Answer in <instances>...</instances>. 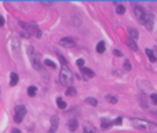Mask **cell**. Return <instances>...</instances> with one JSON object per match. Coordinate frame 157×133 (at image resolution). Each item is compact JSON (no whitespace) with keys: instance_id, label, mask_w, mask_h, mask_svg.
Masks as SVG:
<instances>
[{"instance_id":"23","label":"cell","mask_w":157,"mask_h":133,"mask_svg":"<svg viewBox=\"0 0 157 133\" xmlns=\"http://www.w3.org/2000/svg\"><path fill=\"white\" fill-rule=\"evenodd\" d=\"M66 95H68V96H73V95H76V88L75 87L66 88Z\"/></svg>"},{"instance_id":"1","label":"cell","mask_w":157,"mask_h":133,"mask_svg":"<svg viewBox=\"0 0 157 133\" xmlns=\"http://www.w3.org/2000/svg\"><path fill=\"white\" fill-rule=\"evenodd\" d=\"M131 123H132V126L137 128V129L145 130V132H149V133H157V123L150 122V121L131 118Z\"/></svg>"},{"instance_id":"13","label":"cell","mask_w":157,"mask_h":133,"mask_svg":"<svg viewBox=\"0 0 157 133\" xmlns=\"http://www.w3.org/2000/svg\"><path fill=\"white\" fill-rule=\"evenodd\" d=\"M58 125H59V117L58 115H52L51 118V128L52 129L58 130Z\"/></svg>"},{"instance_id":"8","label":"cell","mask_w":157,"mask_h":133,"mask_svg":"<svg viewBox=\"0 0 157 133\" xmlns=\"http://www.w3.org/2000/svg\"><path fill=\"white\" fill-rule=\"evenodd\" d=\"M142 25L146 26V29H147V30H153V26H154V16L152 15V14H147Z\"/></svg>"},{"instance_id":"26","label":"cell","mask_w":157,"mask_h":133,"mask_svg":"<svg viewBox=\"0 0 157 133\" xmlns=\"http://www.w3.org/2000/svg\"><path fill=\"white\" fill-rule=\"evenodd\" d=\"M131 69H132V66H131L130 61H124V70H127V72H130Z\"/></svg>"},{"instance_id":"25","label":"cell","mask_w":157,"mask_h":133,"mask_svg":"<svg viewBox=\"0 0 157 133\" xmlns=\"http://www.w3.org/2000/svg\"><path fill=\"white\" fill-rule=\"evenodd\" d=\"M116 11H117V14H124L125 13V7L123 6V4H119L117 8H116Z\"/></svg>"},{"instance_id":"2","label":"cell","mask_w":157,"mask_h":133,"mask_svg":"<svg viewBox=\"0 0 157 133\" xmlns=\"http://www.w3.org/2000/svg\"><path fill=\"white\" fill-rule=\"evenodd\" d=\"M59 81L62 85H66V87H70V84L73 82V73L70 72V69L66 66H62L61 69V73H59Z\"/></svg>"},{"instance_id":"28","label":"cell","mask_w":157,"mask_h":133,"mask_svg":"<svg viewBox=\"0 0 157 133\" xmlns=\"http://www.w3.org/2000/svg\"><path fill=\"white\" fill-rule=\"evenodd\" d=\"M150 99H152V102H153V104H156L157 106V93H152Z\"/></svg>"},{"instance_id":"32","label":"cell","mask_w":157,"mask_h":133,"mask_svg":"<svg viewBox=\"0 0 157 133\" xmlns=\"http://www.w3.org/2000/svg\"><path fill=\"white\" fill-rule=\"evenodd\" d=\"M42 4H46V6H51L52 4V1H40Z\"/></svg>"},{"instance_id":"4","label":"cell","mask_w":157,"mask_h":133,"mask_svg":"<svg viewBox=\"0 0 157 133\" xmlns=\"http://www.w3.org/2000/svg\"><path fill=\"white\" fill-rule=\"evenodd\" d=\"M20 26H22L25 30H28V32L32 34V36L35 37H42V30L37 28L36 23H29V22H20Z\"/></svg>"},{"instance_id":"19","label":"cell","mask_w":157,"mask_h":133,"mask_svg":"<svg viewBox=\"0 0 157 133\" xmlns=\"http://www.w3.org/2000/svg\"><path fill=\"white\" fill-rule=\"evenodd\" d=\"M85 103L90 104V106H92V107H95V106L98 104V100L94 99V97H87V99H85Z\"/></svg>"},{"instance_id":"34","label":"cell","mask_w":157,"mask_h":133,"mask_svg":"<svg viewBox=\"0 0 157 133\" xmlns=\"http://www.w3.org/2000/svg\"><path fill=\"white\" fill-rule=\"evenodd\" d=\"M48 133H57V130H55V129H52V128H51V129L48 130Z\"/></svg>"},{"instance_id":"33","label":"cell","mask_w":157,"mask_h":133,"mask_svg":"<svg viewBox=\"0 0 157 133\" xmlns=\"http://www.w3.org/2000/svg\"><path fill=\"white\" fill-rule=\"evenodd\" d=\"M4 25V19H3V16L0 15V26H3Z\"/></svg>"},{"instance_id":"11","label":"cell","mask_w":157,"mask_h":133,"mask_svg":"<svg viewBox=\"0 0 157 133\" xmlns=\"http://www.w3.org/2000/svg\"><path fill=\"white\" fill-rule=\"evenodd\" d=\"M128 34H130V39L132 40H137L139 37V32L135 28H128Z\"/></svg>"},{"instance_id":"21","label":"cell","mask_w":157,"mask_h":133,"mask_svg":"<svg viewBox=\"0 0 157 133\" xmlns=\"http://www.w3.org/2000/svg\"><path fill=\"white\" fill-rule=\"evenodd\" d=\"M36 93H37V88L36 87H29L28 88V95L29 96H36Z\"/></svg>"},{"instance_id":"16","label":"cell","mask_w":157,"mask_h":133,"mask_svg":"<svg viewBox=\"0 0 157 133\" xmlns=\"http://www.w3.org/2000/svg\"><path fill=\"white\" fill-rule=\"evenodd\" d=\"M84 133H95V128L90 122L84 123Z\"/></svg>"},{"instance_id":"18","label":"cell","mask_w":157,"mask_h":133,"mask_svg":"<svg viewBox=\"0 0 157 133\" xmlns=\"http://www.w3.org/2000/svg\"><path fill=\"white\" fill-rule=\"evenodd\" d=\"M127 44H128V47H130V48L132 49V51H137V49H138V46H137V43H135V40L128 39Z\"/></svg>"},{"instance_id":"6","label":"cell","mask_w":157,"mask_h":133,"mask_svg":"<svg viewBox=\"0 0 157 133\" xmlns=\"http://www.w3.org/2000/svg\"><path fill=\"white\" fill-rule=\"evenodd\" d=\"M134 13H135V16L138 18V21L141 23H143L145 18H146L147 13L145 11V8L142 6H134Z\"/></svg>"},{"instance_id":"12","label":"cell","mask_w":157,"mask_h":133,"mask_svg":"<svg viewBox=\"0 0 157 133\" xmlns=\"http://www.w3.org/2000/svg\"><path fill=\"white\" fill-rule=\"evenodd\" d=\"M145 52H146V55H147V58H149V61H150V62H157L156 55H154V51H153V49L146 48V49H145Z\"/></svg>"},{"instance_id":"31","label":"cell","mask_w":157,"mask_h":133,"mask_svg":"<svg viewBox=\"0 0 157 133\" xmlns=\"http://www.w3.org/2000/svg\"><path fill=\"white\" fill-rule=\"evenodd\" d=\"M113 54H115L116 56H121V55H123V54H121V52L119 51V49H115V51H113Z\"/></svg>"},{"instance_id":"36","label":"cell","mask_w":157,"mask_h":133,"mask_svg":"<svg viewBox=\"0 0 157 133\" xmlns=\"http://www.w3.org/2000/svg\"><path fill=\"white\" fill-rule=\"evenodd\" d=\"M154 55H156V59H157V48H154Z\"/></svg>"},{"instance_id":"15","label":"cell","mask_w":157,"mask_h":133,"mask_svg":"<svg viewBox=\"0 0 157 133\" xmlns=\"http://www.w3.org/2000/svg\"><path fill=\"white\" fill-rule=\"evenodd\" d=\"M10 85L11 87H15L17 84H18V74H17V73H11L10 74Z\"/></svg>"},{"instance_id":"30","label":"cell","mask_w":157,"mask_h":133,"mask_svg":"<svg viewBox=\"0 0 157 133\" xmlns=\"http://www.w3.org/2000/svg\"><path fill=\"white\" fill-rule=\"evenodd\" d=\"M113 122H115V125H121V123H123V118L119 117V118H116Z\"/></svg>"},{"instance_id":"29","label":"cell","mask_w":157,"mask_h":133,"mask_svg":"<svg viewBox=\"0 0 157 133\" xmlns=\"http://www.w3.org/2000/svg\"><path fill=\"white\" fill-rule=\"evenodd\" d=\"M77 66H80V67H84V59H82V58H80V59H77Z\"/></svg>"},{"instance_id":"35","label":"cell","mask_w":157,"mask_h":133,"mask_svg":"<svg viewBox=\"0 0 157 133\" xmlns=\"http://www.w3.org/2000/svg\"><path fill=\"white\" fill-rule=\"evenodd\" d=\"M13 133H21L20 129H13Z\"/></svg>"},{"instance_id":"24","label":"cell","mask_w":157,"mask_h":133,"mask_svg":"<svg viewBox=\"0 0 157 133\" xmlns=\"http://www.w3.org/2000/svg\"><path fill=\"white\" fill-rule=\"evenodd\" d=\"M44 63H46V65L48 66V67H52V69H55V67H57L55 62H52L51 59H46V61H44Z\"/></svg>"},{"instance_id":"7","label":"cell","mask_w":157,"mask_h":133,"mask_svg":"<svg viewBox=\"0 0 157 133\" xmlns=\"http://www.w3.org/2000/svg\"><path fill=\"white\" fill-rule=\"evenodd\" d=\"M59 44L62 47H66V48H72L76 46V40L73 37H63V39L59 40Z\"/></svg>"},{"instance_id":"5","label":"cell","mask_w":157,"mask_h":133,"mask_svg":"<svg viewBox=\"0 0 157 133\" xmlns=\"http://www.w3.org/2000/svg\"><path fill=\"white\" fill-rule=\"evenodd\" d=\"M26 115V107L23 104H20L15 107V114H14V122L15 123H21L23 121Z\"/></svg>"},{"instance_id":"22","label":"cell","mask_w":157,"mask_h":133,"mask_svg":"<svg viewBox=\"0 0 157 133\" xmlns=\"http://www.w3.org/2000/svg\"><path fill=\"white\" fill-rule=\"evenodd\" d=\"M105 99H106L108 102H110L112 104H116V103H117V97L112 96V95H106V96H105Z\"/></svg>"},{"instance_id":"14","label":"cell","mask_w":157,"mask_h":133,"mask_svg":"<svg viewBox=\"0 0 157 133\" xmlns=\"http://www.w3.org/2000/svg\"><path fill=\"white\" fill-rule=\"evenodd\" d=\"M82 73L85 75V77H88V78L95 77V73L92 72L91 69H88V67H83V69H82Z\"/></svg>"},{"instance_id":"27","label":"cell","mask_w":157,"mask_h":133,"mask_svg":"<svg viewBox=\"0 0 157 133\" xmlns=\"http://www.w3.org/2000/svg\"><path fill=\"white\" fill-rule=\"evenodd\" d=\"M58 58H59V61H61V63H62V66H66V65H68V63H66V59L63 58L61 54H58Z\"/></svg>"},{"instance_id":"3","label":"cell","mask_w":157,"mask_h":133,"mask_svg":"<svg viewBox=\"0 0 157 133\" xmlns=\"http://www.w3.org/2000/svg\"><path fill=\"white\" fill-rule=\"evenodd\" d=\"M26 52H28V56H29L30 59V63H32V66L35 69H37V70H44V69L42 67V63H40L39 61V55L36 54V51H35V47L33 46H29L28 47V49H26Z\"/></svg>"},{"instance_id":"9","label":"cell","mask_w":157,"mask_h":133,"mask_svg":"<svg viewBox=\"0 0 157 133\" xmlns=\"http://www.w3.org/2000/svg\"><path fill=\"white\" fill-rule=\"evenodd\" d=\"M77 128H78V122H77V120H70L68 122V129L70 130V132H76L77 130Z\"/></svg>"},{"instance_id":"17","label":"cell","mask_w":157,"mask_h":133,"mask_svg":"<svg viewBox=\"0 0 157 133\" xmlns=\"http://www.w3.org/2000/svg\"><path fill=\"white\" fill-rule=\"evenodd\" d=\"M57 106H58V108H61V110L66 108V103L62 97H58V99H57Z\"/></svg>"},{"instance_id":"10","label":"cell","mask_w":157,"mask_h":133,"mask_svg":"<svg viewBox=\"0 0 157 133\" xmlns=\"http://www.w3.org/2000/svg\"><path fill=\"white\" fill-rule=\"evenodd\" d=\"M112 125H115V122H113V121H109V120H106V118H102L101 126H102V129H103V130H106V129H109V128H112Z\"/></svg>"},{"instance_id":"20","label":"cell","mask_w":157,"mask_h":133,"mask_svg":"<svg viewBox=\"0 0 157 133\" xmlns=\"http://www.w3.org/2000/svg\"><path fill=\"white\" fill-rule=\"evenodd\" d=\"M97 52H99V54H103L105 52V43L103 41H99L98 44H97Z\"/></svg>"}]
</instances>
